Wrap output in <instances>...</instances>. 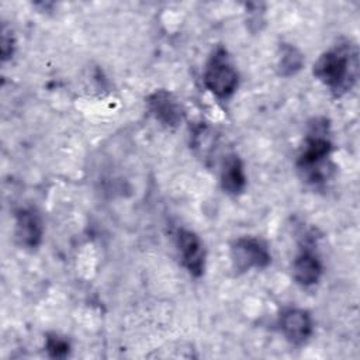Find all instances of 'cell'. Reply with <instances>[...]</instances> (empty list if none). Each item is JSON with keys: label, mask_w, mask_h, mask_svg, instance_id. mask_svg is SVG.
Returning a JSON list of instances; mask_svg holds the SVG:
<instances>
[{"label": "cell", "mask_w": 360, "mask_h": 360, "mask_svg": "<svg viewBox=\"0 0 360 360\" xmlns=\"http://www.w3.org/2000/svg\"><path fill=\"white\" fill-rule=\"evenodd\" d=\"M314 76L340 97L350 91L359 76V49L352 39H339L314 63Z\"/></svg>", "instance_id": "cell-1"}, {"label": "cell", "mask_w": 360, "mask_h": 360, "mask_svg": "<svg viewBox=\"0 0 360 360\" xmlns=\"http://www.w3.org/2000/svg\"><path fill=\"white\" fill-rule=\"evenodd\" d=\"M333 143L330 141L329 122L316 117L309 122L302 150L297 159V169L308 184H325L333 174L335 166L330 162Z\"/></svg>", "instance_id": "cell-2"}, {"label": "cell", "mask_w": 360, "mask_h": 360, "mask_svg": "<svg viewBox=\"0 0 360 360\" xmlns=\"http://www.w3.org/2000/svg\"><path fill=\"white\" fill-rule=\"evenodd\" d=\"M176 246L181 259V264L193 277H201L205 270V249L200 236L180 228L176 233Z\"/></svg>", "instance_id": "cell-5"}, {"label": "cell", "mask_w": 360, "mask_h": 360, "mask_svg": "<svg viewBox=\"0 0 360 360\" xmlns=\"http://www.w3.org/2000/svg\"><path fill=\"white\" fill-rule=\"evenodd\" d=\"M231 260L236 271L245 273L252 269H264L271 262L269 246L256 236H240L231 245Z\"/></svg>", "instance_id": "cell-4"}, {"label": "cell", "mask_w": 360, "mask_h": 360, "mask_svg": "<svg viewBox=\"0 0 360 360\" xmlns=\"http://www.w3.org/2000/svg\"><path fill=\"white\" fill-rule=\"evenodd\" d=\"M202 82L205 89L221 100H225L235 93L239 84V75L225 48L218 46L212 52L205 65Z\"/></svg>", "instance_id": "cell-3"}, {"label": "cell", "mask_w": 360, "mask_h": 360, "mask_svg": "<svg viewBox=\"0 0 360 360\" xmlns=\"http://www.w3.org/2000/svg\"><path fill=\"white\" fill-rule=\"evenodd\" d=\"M1 59L7 60L14 53V38L11 34V30H8L6 25L1 30Z\"/></svg>", "instance_id": "cell-13"}, {"label": "cell", "mask_w": 360, "mask_h": 360, "mask_svg": "<svg viewBox=\"0 0 360 360\" xmlns=\"http://www.w3.org/2000/svg\"><path fill=\"white\" fill-rule=\"evenodd\" d=\"M45 350L53 359H63L70 352V343L68 339L56 333H51V335H46L45 338Z\"/></svg>", "instance_id": "cell-12"}, {"label": "cell", "mask_w": 360, "mask_h": 360, "mask_svg": "<svg viewBox=\"0 0 360 360\" xmlns=\"http://www.w3.org/2000/svg\"><path fill=\"white\" fill-rule=\"evenodd\" d=\"M14 238L20 248L28 250H34L42 243L44 225L34 208H20L15 211Z\"/></svg>", "instance_id": "cell-7"}, {"label": "cell", "mask_w": 360, "mask_h": 360, "mask_svg": "<svg viewBox=\"0 0 360 360\" xmlns=\"http://www.w3.org/2000/svg\"><path fill=\"white\" fill-rule=\"evenodd\" d=\"M322 263L309 249H302L292 262V278L301 287H311L322 277Z\"/></svg>", "instance_id": "cell-10"}, {"label": "cell", "mask_w": 360, "mask_h": 360, "mask_svg": "<svg viewBox=\"0 0 360 360\" xmlns=\"http://www.w3.org/2000/svg\"><path fill=\"white\" fill-rule=\"evenodd\" d=\"M278 326L283 336L292 345H304L314 332L312 316L302 308H285L278 318Z\"/></svg>", "instance_id": "cell-8"}, {"label": "cell", "mask_w": 360, "mask_h": 360, "mask_svg": "<svg viewBox=\"0 0 360 360\" xmlns=\"http://www.w3.org/2000/svg\"><path fill=\"white\" fill-rule=\"evenodd\" d=\"M219 183L222 190L229 195H239L246 187V173L242 159L236 153H228L222 162Z\"/></svg>", "instance_id": "cell-9"}, {"label": "cell", "mask_w": 360, "mask_h": 360, "mask_svg": "<svg viewBox=\"0 0 360 360\" xmlns=\"http://www.w3.org/2000/svg\"><path fill=\"white\" fill-rule=\"evenodd\" d=\"M146 107L156 121L169 128H176L184 118V110L180 101L173 93L165 89L150 93L146 97Z\"/></svg>", "instance_id": "cell-6"}, {"label": "cell", "mask_w": 360, "mask_h": 360, "mask_svg": "<svg viewBox=\"0 0 360 360\" xmlns=\"http://www.w3.org/2000/svg\"><path fill=\"white\" fill-rule=\"evenodd\" d=\"M302 66H304L302 52L291 44H281L278 49V58H277L278 75L284 77L294 76L297 72L301 70Z\"/></svg>", "instance_id": "cell-11"}]
</instances>
